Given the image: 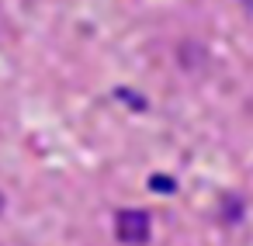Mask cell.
<instances>
[{
    "mask_svg": "<svg viewBox=\"0 0 253 246\" xmlns=\"http://www.w3.org/2000/svg\"><path fill=\"white\" fill-rule=\"evenodd\" d=\"M115 236H118L125 246H142V243L149 239V215H146V211H135V208L118 211V218H115Z\"/></svg>",
    "mask_w": 253,
    "mask_h": 246,
    "instance_id": "obj_1",
    "label": "cell"
},
{
    "mask_svg": "<svg viewBox=\"0 0 253 246\" xmlns=\"http://www.w3.org/2000/svg\"><path fill=\"white\" fill-rule=\"evenodd\" d=\"M149 191H156V194H173V191H177V180L167 177V173H153V177H149Z\"/></svg>",
    "mask_w": 253,
    "mask_h": 246,
    "instance_id": "obj_2",
    "label": "cell"
},
{
    "mask_svg": "<svg viewBox=\"0 0 253 246\" xmlns=\"http://www.w3.org/2000/svg\"><path fill=\"white\" fill-rule=\"evenodd\" d=\"M115 94H118V101H128L132 108H146V101H142V97H135V94H132L128 87H118Z\"/></svg>",
    "mask_w": 253,
    "mask_h": 246,
    "instance_id": "obj_3",
    "label": "cell"
}]
</instances>
